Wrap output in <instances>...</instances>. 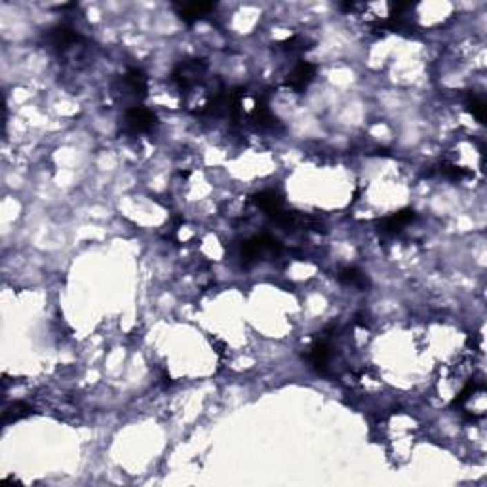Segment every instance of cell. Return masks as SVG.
<instances>
[{
  "instance_id": "obj_1",
  "label": "cell",
  "mask_w": 487,
  "mask_h": 487,
  "mask_svg": "<svg viewBox=\"0 0 487 487\" xmlns=\"http://www.w3.org/2000/svg\"><path fill=\"white\" fill-rule=\"evenodd\" d=\"M282 244L278 240L272 238L269 234H261V236H254V238L242 242L240 246V257L242 263L251 265L257 263L263 257H276L282 254Z\"/></svg>"
},
{
  "instance_id": "obj_2",
  "label": "cell",
  "mask_w": 487,
  "mask_h": 487,
  "mask_svg": "<svg viewBox=\"0 0 487 487\" xmlns=\"http://www.w3.org/2000/svg\"><path fill=\"white\" fill-rule=\"evenodd\" d=\"M208 70V63L204 59H191V61L179 63L178 69L171 73V80L179 86V90H189L194 88L204 80Z\"/></svg>"
},
{
  "instance_id": "obj_3",
  "label": "cell",
  "mask_w": 487,
  "mask_h": 487,
  "mask_svg": "<svg viewBox=\"0 0 487 487\" xmlns=\"http://www.w3.org/2000/svg\"><path fill=\"white\" fill-rule=\"evenodd\" d=\"M124 122L130 132L147 133L158 124V118L151 108L143 107V105H135V107H130L126 111Z\"/></svg>"
},
{
  "instance_id": "obj_4",
  "label": "cell",
  "mask_w": 487,
  "mask_h": 487,
  "mask_svg": "<svg viewBox=\"0 0 487 487\" xmlns=\"http://www.w3.org/2000/svg\"><path fill=\"white\" fill-rule=\"evenodd\" d=\"M307 360L316 370L318 373H325V370L330 367V362L333 360V345L330 335H322L318 337L312 345H310L309 352H307Z\"/></svg>"
},
{
  "instance_id": "obj_5",
  "label": "cell",
  "mask_w": 487,
  "mask_h": 487,
  "mask_svg": "<svg viewBox=\"0 0 487 487\" xmlns=\"http://www.w3.org/2000/svg\"><path fill=\"white\" fill-rule=\"evenodd\" d=\"M44 39H46L48 46L52 48V50L59 52V54H65V52H69L70 48L77 46L78 42L82 40V37L75 29L67 27V25H59V27L50 29L44 35Z\"/></svg>"
},
{
  "instance_id": "obj_6",
  "label": "cell",
  "mask_w": 487,
  "mask_h": 487,
  "mask_svg": "<svg viewBox=\"0 0 487 487\" xmlns=\"http://www.w3.org/2000/svg\"><path fill=\"white\" fill-rule=\"evenodd\" d=\"M314 77H316V65H312V63L309 61H299L294 67V70L287 75L286 86L287 88H292L294 92L301 93L309 88V84L314 80Z\"/></svg>"
},
{
  "instance_id": "obj_7",
  "label": "cell",
  "mask_w": 487,
  "mask_h": 487,
  "mask_svg": "<svg viewBox=\"0 0 487 487\" xmlns=\"http://www.w3.org/2000/svg\"><path fill=\"white\" fill-rule=\"evenodd\" d=\"M415 217L417 216H415L413 209H402L398 213H392V216L379 219L377 221V229H379V232H385V234H396V232L402 231L405 225H410Z\"/></svg>"
},
{
  "instance_id": "obj_8",
  "label": "cell",
  "mask_w": 487,
  "mask_h": 487,
  "mask_svg": "<svg viewBox=\"0 0 487 487\" xmlns=\"http://www.w3.org/2000/svg\"><path fill=\"white\" fill-rule=\"evenodd\" d=\"M122 84H124L126 92L132 93L135 97H145V95H147V75L141 69H137V67H132V69L126 70L124 77H122Z\"/></svg>"
},
{
  "instance_id": "obj_9",
  "label": "cell",
  "mask_w": 487,
  "mask_h": 487,
  "mask_svg": "<svg viewBox=\"0 0 487 487\" xmlns=\"http://www.w3.org/2000/svg\"><path fill=\"white\" fill-rule=\"evenodd\" d=\"M213 8H216V4H211V2H191V4H179V6H175L179 17L185 23L200 21L202 17H206L209 12H213Z\"/></svg>"
},
{
  "instance_id": "obj_10",
  "label": "cell",
  "mask_w": 487,
  "mask_h": 487,
  "mask_svg": "<svg viewBox=\"0 0 487 487\" xmlns=\"http://www.w3.org/2000/svg\"><path fill=\"white\" fill-rule=\"evenodd\" d=\"M254 202L257 204V208L263 209L265 213L271 216L272 219L278 216L280 211H284V202L276 191H261L254 196Z\"/></svg>"
},
{
  "instance_id": "obj_11",
  "label": "cell",
  "mask_w": 487,
  "mask_h": 487,
  "mask_svg": "<svg viewBox=\"0 0 487 487\" xmlns=\"http://www.w3.org/2000/svg\"><path fill=\"white\" fill-rule=\"evenodd\" d=\"M337 278H339V282H343L345 286L356 287V289H360V292H365V289H370V286H372V280L367 278V274L360 271V269H356V267H345V269H341V271L337 272Z\"/></svg>"
},
{
  "instance_id": "obj_12",
  "label": "cell",
  "mask_w": 487,
  "mask_h": 487,
  "mask_svg": "<svg viewBox=\"0 0 487 487\" xmlns=\"http://www.w3.org/2000/svg\"><path fill=\"white\" fill-rule=\"evenodd\" d=\"M31 413H32V408L29 405V403L16 402L2 411V423H4V425H10V423H16V421H21V419L29 417Z\"/></svg>"
},
{
  "instance_id": "obj_13",
  "label": "cell",
  "mask_w": 487,
  "mask_h": 487,
  "mask_svg": "<svg viewBox=\"0 0 487 487\" xmlns=\"http://www.w3.org/2000/svg\"><path fill=\"white\" fill-rule=\"evenodd\" d=\"M466 107H468V111L472 113V116L478 120L479 124H484L486 122V103H484V99L481 97H478L476 93H470L468 95V99H466Z\"/></svg>"
},
{
  "instance_id": "obj_14",
  "label": "cell",
  "mask_w": 487,
  "mask_h": 487,
  "mask_svg": "<svg viewBox=\"0 0 487 487\" xmlns=\"http://www.w3.org/2000/svg\"><path fill=\"white\" fill-rule=\"evenodd\" d=\"M440 171L446 175V178L451 179V181H461V179L470 178L472 175L470 171L464 170V168H461V166H457V164H441Z\"/></svg>"
},
{
  "instance_id": "obj_15",
  "label": "cell",
  "mask_w": 487,
  "mask_h": 487,
  "mask_svg": "<svg viewBox=\"0 0 487 487\" xmlns=\"http://www.w3.org/2000/svg\"><path fill=\"white\" fill-rule=\"evenodd\" d=\"M310 42L305 37H299V35H295V37H292V39H287V40H284L282 42V48L284 50H287V52H307L309 48H312V46H309Z\"/></svg>"
},
{
  "instance_id": "obj_16",
  "label": "cell",
  "mask_w": 487,
  "mask_h": 487,
  "mask_svg": "<svg viewBox=\"0 0 487 487\" xmlns=\"http://www.w3.org/2000/svg\"><path fill=\"white\" fill-rule=\"evenodd\" d=\"M213 345H216V352L219 356H223L225 354V350H227V345H225L223 341H219V339H213L211 341Z\"/></svg>"
}]
</instances>
